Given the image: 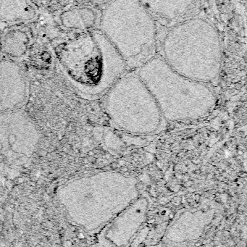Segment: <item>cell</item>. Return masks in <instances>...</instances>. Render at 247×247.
Segmentation results:
<instances>
[{
    "label": "cell",
    "instance_id": "obj_12",
    "mask_svg": "<svg viewBox=\"0 0 247 247\" xmlns=\"http://www.w3.org/2000/svg\"><path fill=\"white\" fill-rule=\"evenodd\" d=\"M1 53H2V49H1V36H0V58H1Z\"/></svg>",
    "mask_w": 247,
    "mask_h": 247
},
{
    "label": "cell",
    "instance_id": "obj_8",
    "mask_svg": "<svg viewBox=\"0 0 247 247\" xmlns=\"http://www.w3.org/2000/svg\"><path fill=\"white\" fill-rule=\"evenodd\" d=\"M99 18L94 9L83 7L73 8L62 13L61 21L67 28L83 31L92 30L99 23Z\"/></svg>",
    "mask_w": 247,
    "mask_h": 247
},
{
    "label": "cell",
    "instance_id": "obj_6",
    "mask_svg": "<svg viewBox=\"0 0 247 247\" xmlns=\"http://www.w3.org/2000/svg\"><path fill=\"white\" fill-rule=\"evenodd\" d=\"M28 85L18 64L0 60V114L19 107L27 96Z\"/></svg>",
    "mask_w": 247,
    "mask_h": 247
},
{
    "label": "cell",
    "instance_id": "obj_9",
    "mask_svg": "<svg viewBox=\"0 0 247 247\" xmlns=\"http://www.w3.org/2000/svg\"><path fill=\"white\" fill-rule=\"evenodd\" d=\"M35 12L28 0H0V20L7 23L29 20Z\"/></svg>",
    "mask_w": 247,
    "mask_h": 247
},
{
    "label": "cell",
    "instance_id": "obj_11",
    "mask_svg": "<svg viewBox=\"0 0 247 247\" xmlns=\"http://www.w3.org/2000/svg\"><path fill=\"white\" fill-rule=\"evenodd\" d=\"M95 3L99 4V5H106L108 2H110L112 0H92Z\"/></svg>",
    "mask_w": 247,
    "mask_h": 247
},
{
    "label": "cell",
    "instance_id": "obj_10",
    "mask_svg": "<svg viewBox=\"0 0 247 247\" xmlns=\"http://www.w3.org/2000/svg\"><path fill=\"white\" fill-rule=\"evenodd\" d=\"M29 44L28 36L22 30L13 29L1 38V49L11 58H20L26 52Z\"/></svg>",
    "mask_w": 247,
    "mask_h": 247
},
{
    "label": "cell",
    "instance_id": "obj_4",
    "mask_svg": "<svg viewBox=\"0 0 247 247\" xmlns=\"http://www.w3.org/2000/svg\"><path fill=\"white\" fill-rule=\"evenodd\" d=\"M137 75L154 99L163 104H203L212 101V92L204 83L181 75L160 55L139 68Z\"/></svg>",
    "mask_w": 247,
    "mask_h": 247
},
{
    "label": "cell",
    "instance_id": "obj_1",
    "mask_svg": "<svg viewBox=\"0 0 247 247\" xmlns=\"http://www.w3.org/2000/svg\"><path fill=\"white\" fill-rule=\"evenodd\" d=\"M58 60L68 81L89 97L108 91L128 70L99 29L83 30L69 40L60 49Z\"/></svg>",
    "mask_w": 247,
    "mask_h": 247
},
{
    "label": "cell",
    "instance_id": "obj_5",
    "mask_svg": "<svg viewBox=\"0 0 247 247\" xmlns=\"http://www.w3.org/2000/svg\"><path fill=\"white\" fill-rule=\"evenodd\" d=\"M39 139L36 125L24 112L12 110L0 114V142L4 148L29 156Z\"/></svg>",
    "mask_w": 247,
    "mask_h": 247
},
{
    "label": "cell",
    "instance_id": "obj_2",
    "mask_svg": "<svg viewBox=\"0 0 247 247\" xmlns=\"http://www.w3.org/2000/svg\"><path fill=\"white\" fill-rule=\"evenodd\" d=\"M162 52L160 56L172 69L202 83L215 80L222 68L218 33L204 18L194 16L167 28Z\"/></svg>",
    "mask_w": 247,
    "mask_h": 247
},
{
    "label": "cell",
    "instance_id": "obj_7",
    "mask_svg": "<svg viewBox=\"0 0 247 247\" xmlns=\"http://www.w3.org/2000/svg\"><path fill=\"white\" fill-rule=\"evenodd\" d=\"M157 23L170 27L194 17L200 0H139Z\"/></svg>",
    "mask_w": 247,
    "mask_h": 247
},
{
    "label": "cell",
    "instance_id": "obj_3",
    "mask_svg": "<svg viewBox=\"0 0 247 247\" xmlns=\"http://www.w3.org/2000/svg\"><path fill=\"white\" fill-rule=\"evenodd\" d=\"M99 18V30L118 51L128 70L156 55L157 24L139 0H112Z\"/></svg>",
    "mask_w": 247,
    "mask_h": 247
}]
</instances>
